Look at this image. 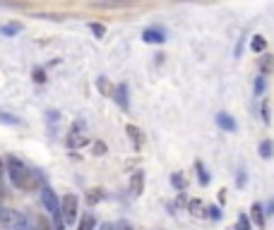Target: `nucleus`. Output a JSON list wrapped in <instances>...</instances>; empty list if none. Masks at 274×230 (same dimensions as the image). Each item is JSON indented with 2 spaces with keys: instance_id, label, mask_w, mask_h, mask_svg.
Here are the masks:
<instances>
[{
  "instance_id": "13",
  "label": "nucleus",
  "mask_w": 274,
  "mask_h": 230,
  "mask_svg": "<svg viewBox=\"0 0 274 230\" xmlns=\"http://www.w3.org/2000/svg\"><path fill=\"white\" fill-rule=\"evenodd\" d=\"M265 48H267V38L262 34H255V36L250 38V51L253 53H265Z\"/></svg>"
},
{
  "instance_id": "5",
  "label": "nucleus",
  "mask_w": 274,
  "mask_h": 230,
  "mask_svg": "<svg viewBox=\"0 0 274 230\" xmlns=\"http://www.w3.org/2000/svg\"><path fill=\"white\" fill-rule=\"evenodd\" d=\"M142 41L145 43H156V46H161L166 41V31L161 27H147L142 31Z\"/></svg>"
},
{
  "instance_id": "12",
  "label": "nucleus",
  "mask_w": 274,
  "mask_h": 230,
  "mask_svg": "<svg viewBox=\"0 0 274 230\" xmlns=\"http://www.w3.org/2000/svg\"><path fill=\"white\" fill-rule=\"evenodd\" d=\"M257 154H260V158H272L274 156V142L272 139H262L260 142V147H257Z\"/></svg>"
},
{
  "instance_id": "14",
  "label": "nucleus",
  "mask_w": 274,
  "mask_h": 230,
  "mask_svg": "<svg viewBox=\"0 0 274 230\" xmlns=\"http://www.w3.org/2000/svg\"><path fill=\"white\" fill-rule=\"evenodd\" d=\"M125 132H128V137L132 139V144H135V147H142V132H140L137 125L128 122V125H125Z\"/></svg>"
},
{
  "instance_id": "24",
  "label": "nucleus",
  "mask_w": 274,
  "mask_h": 230,
  "mask_svg": "<svg viewBox=\"0 0 274 230\" xmlns=\"http://www.w3.org/2000/svg\"><path fill=\"white\" fill-rule=\"evenodd\" d=\"M31 79H34L37 84H44L46 82V72L41 70V67H34V70H31Z\"/></svg>"
},
{
  "instance_id": "4",
  "label": "nucleus",
  "mask_w": 274,
  "mask_h": 230,
  "mask_svg": "<svg viewBox=\"0 0 274 230\" xmlns=\"http://www.w3.org/2000/svg\"><path fill=\"white\" fill-rule=\"evenodd\" d=\"M41 206L46 209V213L53 218L55 213L60 211V199H58V194L53 192V187L51 185H41Z\"/></svg>"
},
{
  "instance_id": "28",
  "label": "nucleus",
  "mask_w": 274,
  "mask_h": 230,
  "mask_svg": "<svg viewBox=\"0 0 274 230\" xmlns=\"http://www.w3.org/2000/svg\"><path fill=\"white\" fill-rule=\"evenodd\" d=\"M262 122H265V125L269 122V101H267V99L262 101Z\"/></svg>"
},
{
  "instance_id": "30",
  "label": "nucleus",
  "mask_w": 274,
  "mask_h": 230,
  "mask_svg": "<svg viewBox=\"0 0 274 230\" xmlns=\"http://www.w3.org/2000/svg\"><path fill=\"white\" fill-rule=\"evenodd\" d=\"M96 230H116V225H113V223H101Z\"/></svg>"
},
{
  "instance_id": "26",
  "label": "nucleus",
  "mask_w": 274,
  "mask_h": 230,
  "mask_svg": "<svg viewBox=\"0 0 274 230\" xmlns=\"http://www.w3.org/2000/svg\"><path fill=\"white\" fill-rule=\"evenodd\" d=\"M262 91H265V77L257 74L255 77V96H262Z\"/></svg>"
},
{
  "instance_id": "25",
  "label": "nucleus",
  "mask_w": 274,
  "mask_h": 230,
  "mask_svg": "<svg viewBox=\"0 0 274 230\" xmlns=\"http://www.w3.org/2000/svg\"><path fill=\"white\" fill-rule=\"evenodd\" d=\"M188 209H190L192 216H200V213H202V202H200V199H192V202L188 204Z\"/></svg>"
},
{
  "instance_id": "6",
  "label": "nucleus",
  "mask_w": 274,
  "mask_h": 230,
  "mask_svg": "<svg viewBox=\"0 0 274 230\" xmlns=\"http://www.w3.org/2000/svg\"><path fill=\"white\" fill-rule=\"evenodd\" d=\"M113 101L118 103L123 111H130V89L125 82H120L116 89H113Z\"/></svg>"
},
{
  "instance_id": "32",
  "label": "nucleus",
  "mask_w": 274,
  "mask_h": 230,
  "mask_svg": "<svg viewBox=\"0 0 274 230\" xmlns=\"http://www.w3.org/2000/svg\"><path fill=\"white\" fill-rule=\"evenodd\" d=\"M3 173H5V163H3V158H0V177H3Z\"/></svg>"
},
{
  "instance_id": "16",
  "label": "nucleus",
  "mask_w": 274,
  "mask_h": 230,
  "mask_svg": "<svg viewBox=\"0 0 274 230\" xmlns=\"http://www.w3.org/2000/svg\"><path fill=\"white\" fill-rule=\"evenodd\" d=\"M77 230H96V218L91 213H84L80 223H77Z\"/></svg>"
},
{
  "instance_id": "23",
  "label": "nucleus",
  "mask_w": 274,
  "mask_h": 230,
  "mask_svg": "<svg viewBox=\"0 0 274 230\" xmlns=\"http://www.w3.org/2000/svg\"><path fill=\"white\" fill-rule=\"evenodd\" d=\"M0 122H3V125H19V118H15V115L8 111H0Z\"/></svg>"
},
{
  "instance_id": "10",
  "label": "nucleus",
  "mask_w": 274,
  "mask_h": 230,
  "mask_svg": "<svg viewBox=\"0 0 274 230\" xmlns=\"http://www.w3.org/2000/svg\"><path fill=\"white\" fill-rule=\"evenodd\" d=\"M250 218L255 223L257 230H265L267 221H265V206L262 204H253V209H250Z\"/></svg>"
},
{
  "instance_id": "19",
  "label": "nucleus",
  "mask_w": 274,
  "mask_h": 230,
  "mask_svg": "<svg viewBox=\"0 0 274 230\" xmlns=\"http://www.w3.org/2000/svg\"><path fill=\"white\" fill-rule=\"evenodd\" d=\"M236 230H253V223H250V218H248V213H238Z\"/></svg>"
},
{
  "instance_id": "29",
  "label": "nucleus",
  "mask_w": 274,
  "mask_h": 230,
  "mask_svg": "<svg viewBox=\"0 0 274 230\" xmlns=\"http://www.w3.org/2000/svg\"><path fill=\"white\" fill-rule=\"evenodd\" d=\"M94 154H96V156H104V154H106V144H104V142H94Z\"/></svg>"
},
{
  "instance_id": "22",
  "label": "nucleus",
  "mask_w": 274,
  "mask_h": 230,
  "mask_svg": "<svg viewBox=\"0 0 274 230\" xmlns=\"http://www.w3.org/2000/svg\"><path fill=\"white\" fill-rule=\"evenodd\" d=\"M101 199H104V192H101V190H89V192H87V204H89V206L99 204Z\"/></svg>"
},
{
  "instance_id": "31",
  "label": "nucleus",
  "mask_w": 274,
  "mask_h": 230,
  "mask_svg": "<svg viewBox=\"0 0 274 230\" xmlns=\"http://www.w3.org/2000/svg\"><path fill=\"white\" fill-rule=\"evenodd\" d=\"M243 185H246V173L241 170V173H238V187H243Z\"/></svg>"
},
{
  "instance_id": "1",
  "label": "nucleus",
  "mask_w": 274,
  "mask_h": 230,
  "mask_svg": "<svg viewBox=\"0 0 274 230\" xmlns=\"http://www.w3.org/2000/svg\"><path fill=\"white\" fill-rule=\"evenodd\" d=\"M5 173H8L12 187H17V190H27L29 185H31V177H34V170H29L27 163L19 161L17 156L5 158Z\"/></svg>"
},
{
  "instance_id": "27",
  "label": "nucleus",
  "mask_w": 274,
  "mask_h": 230,
  "mask_svg": "<svg viewBox=\"0 0 274 230\" xmlns=\"http://www.w3.org/2000/svg\"><path fill=\"white\" fill-rule=\"evenodd\" d=\"M207 218H212V221H219V218H221V209H219V206H207Z\"/></svg>"
},
{
  "instance_id": "7",
  "label": "nucleus",
  "mask_w": 274,
  "mask_h": 230,
  "mask_svg": "<svg viewBox=\"0 0 274 230\" xmlns=\"http://www.w3.org/2000/svg\"><path fill=\"white\" fill-rule=\"evenodd\" d=\"M87 144V137H82V125L80 122H75L73 127H70V134H67V147L70 149H77Z\"/></svg>"
},
{
  "instance_id": "18",
  "label": "nucleus",
  "mask_w": 274,
  "mask_h": 230,
  "mask_svg": "<svg viewBox=\"0 0 274 230\" xmlns=\"http://www.w3.org/2000/svg\"><path fill=\"white\" fill-rule=\"evenodd\" d=\"M19 31H22V24H17V22H12V24H3V27H0V34H5V36H17Z\"/></svg>"
},
{
  "instance_id": "17",
  "label": "nucleus",
  "mask_w": 274,
  "mask_h": 230,
  "mask_svg": "<svg viewBox=\"0 0 274 230\" xmlns=\"http://www.w3.org/2000/svg\"><path fill=\"white\" fill-rule=\"evenodd\" d=\"M171 185H174L178 192H185V187H188V180H185V175H183V173H174V175H171Z\"/></svg>"
},
{
  "instance_id": "33",
  "label": "nucleus",
  "mask_w": 274,
  "mask_h": 230,
  "mask_svg": "<svg viewBox=\"0 0 274 230\" xmlns=\"http://www.w3.org/2000/svg\"><path fill=\"white\" fill-rule=\"evenodd\" d=\"M118 230H132V228H130L128 223H120V228H118Z\"/></svg>"
},
{
  "instance_id": "9",
  "label": "nucleus",
  "mask_w": 274,
  "mask_h": 230,
  "mask_svg": "<svg viewBox=\"0 0 274 230\" xmlns=\"http://www.w3.org/2000/svg\"><path fill=\"white\" fill-rule=\"evenodd\" d=\"M145 192V170H135V173L130 175V194H140Z\"/></svg>"
},
{
  "instance_id": "3",
  "label": "nucleus",
  "mask_w": 274,
  "mask_h": 230,
  "mask_svg": "<svg viewBox=\"0 0 274 230\" xmlns=\"http://www.w3.org/2000/svg\"><path fill=\"white\" fill-rule=\"evenodd\" d=\"M0 225L5 230H27L24 216L15 209H8V206H0Z\"/></svg>"
},
{
  "instance_id": "2",
  "label": "nucleus",
  "mask_w": 274,
  "mask_h": 230,
  "mask_svg": "<svg viewBox=\"0 0 274 230\" xmlns=\"http://www.w3.org/2000/svg\"><path fill=\"white\" fill-rule=\"evenodd\" d=\"M60 213H63L65 225L77 223V216H80V199H77V194H73V192L63 194V199H60Z\"/></svg>"
},
{
  "instance_id": "21",
  "label": "nucleus",
  "mask_w": 274,
  "mask_h": 230,
  "mask_svg": "<svg viewBox=\"0 0 274 230\" xmlns=\"http://www.w3.org/2000/svg\"><path fill=\"white\" fill-rule=\"evenodd\" d=\"M96 89H99L104 96H111V94H113V89H111V84L106 77H99V79H96Z\"/></svg>"
},
{
  "instance_id": "8",
  "label": "nucleus",
  "mask_w": 274,
  "mask_h": 230,
  "mask_svg": "<svg viewBox=\"0 0 274 230\" xmlns=\"http://www.w3.org/2000/svg\"><path fill=\"white\" fill-rule=\"evenodd\" d=\"M214 120H217L219 129H224V132H236V129H238V122L233 120V115H228V113H224V111L217 113Z\"/></svg>"
},
{
  "instance_id": "15",
  "label": "nucleus",
  "mask_w": 274,
  "mask_h": 230,
  "mask_svg": "<svg viewBox=\"0 0 274 230\" xmlns=\"http://www.w3.org/2000/svg\"><path fill=\"white\" fill-rule=\"evenodd\" d=\"M269 72H274V56H262L260 58V74L267 77Z\"/></svg>"
},
{
  "instance_id": "34",
  "label": "nucleus",
  "mask_w": 274,
  "mask_h": 230,
  "mask_svg": "<svg viewBox=\"0 0 274 230\" xmlns=\"http://www.w3.org/2000/svg\"><path fill=\"white\" fill-rule=\"evenodd\" d=\"M269 213H274V199L269 202Z\"/></svg>"
},
{
  "instance_id": "11",
  "label": "nucleus",
  "mask_w": 274,
  "mask_h": 230,
  "mask_svg": "<svg viewBox=\"0 0 274 230\" xmlns=\"http://www.w3.org/2000/svg\"><path fill=\"white\" fill-rule=\"evenodd\" d=\"M195 173H197V182H200L202 187L210 185V170H207V166H204L202 161H195Z\"/></svg>"
},
{
  "instance_id": "20",
  "label": "nucleus",
  "mask_w": 274,
  "mask_h": 230,
  "mask_svg": "<svg viewBox=\"0 0 274 230\" xmlns=\"http://www.w3.org/2000/svg\"><path fill=\"white\" fill-rule=\"evenodd\" d=\"M89 31L94 34V38H104V36H106V27L99 24V22H89Z\"/></svg>"
}]
</instances>
